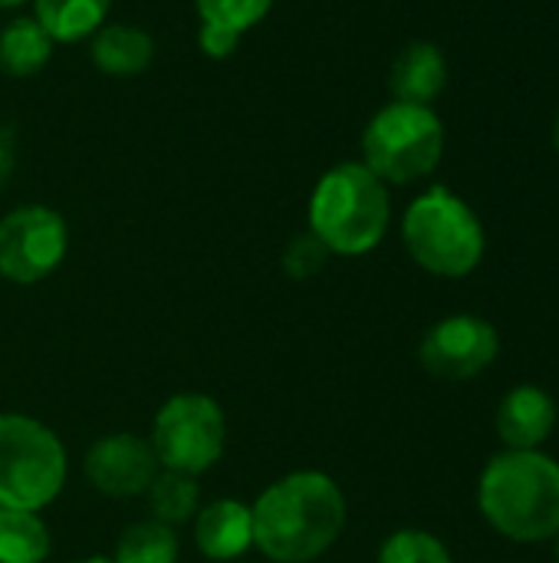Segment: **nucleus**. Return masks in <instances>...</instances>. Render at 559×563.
Segmentation results:
<instances>
[{
	"mask_svg": "<svg viewBox=\"0 0 559 563\" xmlns=\"http://www.w3.org/2000/svg\"><path fill=\"white\" fill-rule=\"evenodd\" d=\"M557 426V402L540 386H517L501 399L497 435L514 452H537Z\"/></svg>",
	"mask_w": 559,
	"mask_h": 563,
	"instance_id": "nucleus-12",
	"label": "nucleus"
},
{
	"mask_svg": "<svg viewBox=\"0 0 559 563\" xmlns=\"http://www.w3.org/2000/svg\"><path fill=\"white\" fill-rule=\"evenodd\" d=\"M36 23L53 36V43H82L102 23H109L112 0H30Z\"/></svg>",
	"mask_w": 559,
	"mask_h": 563,
	"instance_id": "nucleus-16",
	"label": "nucleus"
},
{
	"mask_svg": "<svg viewBox=\"0 0 559 563\" xmlns=\"http://www.w3.org/2000/svg\"><path fill=\"white\" fill-rule=\"evenodd\" d=\"M76 563H115L112 558H86V561H76Z\"/></svg>",
	"mask_w": 559,
	"mask_h": 563,
	"instance_id": "nucleus-27",
	"label": "nucleus"
},
{
	"mask_svg": "<svg viewBox=\"0 0 559 563\" xmlns=\"http://www.w3.org/2000/svg\"><path fill=\"white\" fill-rule=\"evenodd\" d=\"M181 558V541L178 531L145 518L135 521L122 531L119 544H115V563H178Z\"/></svg>",
	"mask_w": 559,
	"mask_h": 563,
	"instance_id": "nucleus-19",
	"label": "nucleus"
},
{
	"mask_svg": "<svg viewBox=\"0 0 559 563\" xmlns=\"http://www.w3.org/2000/svg\"><path fill=\"white\" fill-rule=\"evenodd\" d=\"M66 449L49 426L0 412V508L43 511L66 485Z\"/></svg>",
	"mask_w": 559,
	"mask_h": 563,
	"instance_id": "nucleus-6",
	"label": "nucleus"
},
{
	"mask_svg": "<svg viewBox=\"0 0 559 563\" xmlns=\"http://www.w3.org/2000/svg\"><path fill=\"white\" fill-rule=\"evenodd\" d=\"M89 59L109 79H135L155 63V40L145 26L109 20L89 36Z\"/></svg>",
	"mask_w": 559,
	"mask_h": 563,
	"instance_id": "nucleus-14",
	"label": "nucleus"
},
{
	"mask_svg": "<svg viewBox=\"0 0 559 563\" xmlns=\"http://www.w3.org/2000/svg\"><path fill=\"white\" fill-rule=\"evenodd\" d=\"M501 350L497 330L471 313H455L438 320L418 346V363L428 376L445 383H465L484 373Z\"/></svg>",
	"mask_w": 559,
	"mask_h": 563,
	"instance_id": "nucleus-9",
	"label": "nucleus"
},
{
	"mask_svg": "<svg viewBox=\"0 0 559 563\" xmlns=\"http://www.w3.org/2000/svg\"><path fill=\"white\" fill-rule=\"evenodd\" d=\"M23 3H30V0H0V10H16Z\"/></svg>",
	"mask_w": 559,
	"mask_h": 563,
	"instance_id": "nucleus-25",
	"label": "nucleus"
},
{
	"mask_svg": "<svg viewBox=\"0 0 559 563\" xmlns=\"http://www.w3.org/2000/svg\"><path fill=\"white\" fill-rule=\"evenodd\" d=\"M145 498H148V511H152L155 521H161L168 528H178V525L194 521V515L201 508V485L191 475L161 468L155 475V482L148 485Z\"/></svg>",
	"mask_w": 559,
	"mask_h": 563,
	"instance_id": "nucleus-18",
	"label": "nucleus"
},
{
	"mask_svg": "<svg viewBox=\"0 0 559 563\" xmlns=\"http://www.w3.org/2000/svg\"><path fill=\"white\" fill-rule=\"evenodd\" d=\"M557 563H559V534H557Z\"/></svg>",
	"mask_w": 559,
	"mask_h": 563,
	"instance_id": "nucleus-28",
	"label": "nucleus"
},
{
	"mask_svg": "<svg viewBox=\"0 0 559 563\" xmlns=\"http://www.w3.org/2000/svg\"><path fill=\"white\" fill-rule=\"evenodd\" d=\"M191 534L201 558L214 563L237 561L254 548V511L237 498H217L198 508Z\"/></svg>",
	"mask_w": 559,
	"mask_h": 563,
	"instance_id": "nucleus-11",
	"label": "nucleus"
},
{
	"mask_svg": "<svg viewBox=\"0 0 559 563\" xmlns=\"http://www.w3.org/2000/svg\"><path fill=\"white\" fill-rule=\"evenodd\" d=\"M69 251L66 218L49 205H16L0 218V277L30 287L59 271Z\"/></svg>",
	"mask_w": 559,
	"mask_h": 563,
	"instance_id": "nucleus-8",
	"label": "nucleus"
},
{
	"mask_svg": "<svg viewBox=\"0 0 559 563\" xmlns=\"http://www.w3.org/2000/svg\"><path fill=\"white\" fill-rule=\"evenodd\" d=\"M379 563H451V554L435 534L418 528H402L389 534L385 544L379 548Z\"/></svg>",
	"mask_w": 559,
	"mask_h": 563,
	"instance_id": "nucleus-21",
	"label": "nucleus"
},
{
	"mask_svg": "<svg viewBox=\"0 0 559 563\" xmlns=\"http://www.w3.org/2000/svg\"><path fill=\"white\" fill-rule=\"evenodd\" d=\"M402 241L412 261L435 277H468L484 261V224L474 208L445 185L422 191L402 214Z\"/></svg>",
	"mask_w": 559,
	"mask_h": 563,
	"instance_id": "nucleus-4",
	"label": "nucleus"
},
{
	"mask_svg": "<svg viewBox=\"0 0 559 563\" xmlns=\"http://www.w3.org/2000/svg\"><path fill=\"white\" fill-rule=\"evenodd\" d=\"M277 0H194V13L204 26H221L237 36L267 20Z\"/></svg>",
	"mask_w": 559,
	"mask_h": 563,
	"instance_id": "nucleus-20",
	"label": "nucleus"
},
{
	"mask_svg": "<svg viewBox=\"0 0 559 563\" xmlns=\"http://www.w3.org/2000/svg\"><path fill=\"white\" fill-rule=\"evenodd\" d=\"M484 521L517 544L559 534V465L544 452H501L478 482Z\"/></svg>",
	"mask_w": 559,
	"mask_h": 563,
	"instance_id": "nucleus-2",
	"label": "nucleus"
},
{
	"mask_svg": "<svg viewBox=\"0 0 559 563\" xmlns=\"http://www.w3.org/2000/svg\"><path fill=\"white\" fill-rule=\"evenodd\" d=\"M448 86V59L445 49L432 40L405 43L389 66V92L399 102L432 106Z\"/></svg>",
	"mask_w": 559,
	"mask_h": 563,
	"instance_id": "nucleus-13",
	"label": "nucleus"
},
{
	"mask_svg": "<svg viewBox=\"0 0 559 563\" xmlns=\"http://www.w3.org/2000/svg\"><path fill=\"white\" fill-rule=\"evenodd\" d=\"M148 445L165 472L204 475L214 468L227 445V419L217 399L204 393H178L152 419Z\"/></svg>",
	"mask_w": 559,
	"mask_h": 563,
	"instance_id": "nucleus-7",
	"label": "nucleus"
},
{
	"mask_svg": "<svg viewBox=\"0 0 559 563\" xmlns=\"http://www.w3.org/2000/svg\"><path fill=\"white\" fill-rule=\"evenodd\" d=\"M244 36H237V33H231V30H221V26H198V49L208 56V59H227V56H234V49H237V43H241Z\"/></svg>",
	"mask_w": 559,
	"mask_h": 563,
	"instance_id": "nucleus-23",
	"label": "nucleus"
},
{
	"mask_svg": "<svg viewBox=\"0 0 559 563\" xmlns=\"http://www.w3.org/2000/svg\"><path fill=\"white\" fill-rule=\"evenodd\" d=\"M53 36L36 23V16H13L0 30V69L10 79H33L53 59Z\"/></svg>",
	"mask_w": 559,
	"mask_h": 563,
	"instance_id": "nucleus-15",
	"label": "nucleus"
},
{
	"mask_svg": "<svg viewBox=\"0 0 559 563\" xmlns=\"http://www.w3.org/2000/svg\"><path fill=\"white\" fill-rule=\"evenodd\" d=\"M13 162H16V139L10 125H0V185H7V178L13 175Z\"/></svg>",
	"mask_w": 559,
	"mask_h": 563,
	"instance_id": "nucleus-24",
	"label": "nucleus"
},
{
	"mask_svg": "<svg viewBox=\"0 0 559 563\" xmlns=\"http://www.w3.org/2000/svg\"><path fill=\"white\" fill-rule=\"evenodd\" d=\"M254 548L273 563H313L346 528V495L326 472H290L254 505Z\"/></svg>",
	"mask_w": 559,
	"mask_h": 563,
	"instance_id": "nucleus-1",
	"label": "nucleus"
},
{
	"mask_svg": "<svg viewBox=\"0 0 559 563\" xmlns=\"http://www.w3.org/2000/svg\"><path fill=\"white\" fill-rule=\"evenodd\" d=\"M86 482L105 495V498H138L148 492L155 475L161 472L148 439H138L132 432H112L89 445L82 459Z\"/></svg>",
	"mask_w": 559,
	"mask_h": 563,
	"instance_id": "nucleus-10",
	"label": "nucleus"
},
{
	"mask_svg": "<svg viewBox=\"0 0 559 563\" xmlns=\"http://www.w3.org/2000/svg\"><path fill=\"white\" fill-rule=\"evenodd\" d=\"M362 165L385 185H412L428 178L445 155V122L432 106L385 102L372 112L359 139Z\"/></svg>",
	"mask_w": 559,
	"mask_h": 563,
	"instance_id": "nucleus-5",
	"label": "nucleus"
},
{
	"mask_svg": "<svg viewBox=\"0 0 559 563\" xmlns=\"http://www.w3.org/2000/svg\"><path fill=\"white\" fill-rule=\"evenodd\" d=\"M53 538L40 511L0 508V563H46Z\"/></svg>",
	"mask_w": 559,
	"mask_h": 563,
	"instance_id": "nucleus-17",
	"label": "nucleus"
},
{
	"mask_svg": "<svg viewBox=\"0 0 559 563\" xmlns=\"http://www.w3.org/2000/svg\"><path fill=\"white\" fill-rule=\"evenodd\" d=\"M392 221L389 185L362 162H339L323 172L306 201V231L333 257H362L382 244Z\"/></svg>",
	"mask_w": 559,
	"mask_h": 563,
	"instance_id": "nucleus-3",
	"label": "nucleus"
},
{
	"mask_svg": "<svg viewBox=\"0 0 559 563\" xmlns=\"http://www.w3.org/2000/svg\"><path fill=\"white\" fill-rule=\"evenodd\" d=\"M554 148L559 152V112H557V119H554Z\"/></svg>",
	"mask_w": 559,
	"mask_h": 563,
	"instance_id": "nucleus-26",
	"label": "nucleus"
},
{
	"mask_svg": "<svg viewBox=\"0 0 559 563\" xmlns=\"http://www.w3.org/2000/svg\"><path fill=\"white\" fill-rule=\"evenodd\" d=\"M329 257H333V254L323 247V241L313 238L310 231H303V234H297V238L287 241L280 264H283V274H287L290 280H310V277H316V274L326 267Z\"/></svg>",
	"mask_w": 559,
	"mask_h": 563,
	"instance_id": "nucleus-22",
	"label": "nucleus"
}]
</instances>
